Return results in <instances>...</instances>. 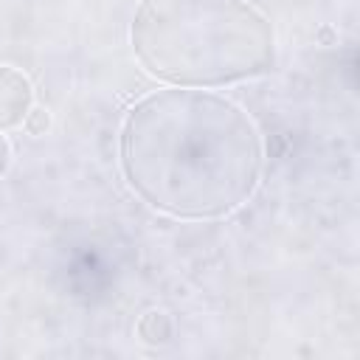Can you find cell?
Wrapping results in <instances>:
<instances>
[{
  "mask_svg": "<svg viewBox=\"0 0 360 360\" xmlns=\"http://www.w3.org/2000/svg\"><path fill=\"white\" fill-rule=\"evenodd\" d=\"M22 127H25V132H31V135H42V132L51 127V115H48V110H42V107H31L28 115H25V121H22Z\"/></svg>",
  "mask_w": 360,
  "mask_h": 360,
  "instance_id": "cell-5",
  "label": "cell"
},
{
  "mask_svg": "<svg viewBox=\"0 0 360 360\" xmlns=\"http://www.w3.org/2000/svg\"><path fill=\"white\" fill-rule=\"evenodd\" d=\"M129 39L138 62L177 87H222L276 65L273 25L248 0H141Z\"/></svg>",
  "mask_w": 360,
  "mask_h": 360,
  "instance_id": "cell-2",
  "label": "cell"
},
{
  "mask_svg": "<svg viewBox=\"0 0 360 360\" xmlns=\"http://www.w3.org/2000/svg\"><path fill=\"white\" fill-rule=\"evenodd\" d=\"M11 166V143L6 141V135H0V177L8 172Z\"/></svg>",
  "mask_w": 360,
  "mask_h": 360,
  "instance_id": "cell-6",
  "label": "cell"
},
{
  "mask_svg": "<svg viewBox=\"0 0 360 360\" xmlns=\"http://www.w3.org/2000/svg\"><path fill=\"white\" fill-rule=\"evenodd\" d=\"M262 135L225 96L172 87L143 96L121 127V172L152 208L180 219L236 211L262 177Z\"/></svg>",
  "mask_w": 360,
  "mask_h": 360,
  "instance_id": "cell-1",
  "label": "cell"
},
{
  "mask_svg": "<svg viewBox=\"0 0 360 360\" xmlns=\"http://www.w3.org/2000/svg\"><path fill=\"white\" fill-rule=\"evenodd\" d=\"M138 338L143 343H166L172 338V321L166 312H146L141 321H138Z\"/></svg>",
  "mask_w": 360,
  "mask_h": 360,
  "instance_id": "cell-4",
  "label": "cell"
},
{
  "mask_svg": "<svg viewBox=\"0 0 360 360\" xmlns=\"http://www.w3.org/2000/svg\"><path fill=\"white\" fill-rule=\"evenodd\" d=\"M31 107H34L31 79L11 65H0V129L22 127Z\"/></svg>",
  "mask_w": 360,
  "mask_h": 360,
  "instance_id": "cell-3",
  "label": "cell"
}]
</instances>
